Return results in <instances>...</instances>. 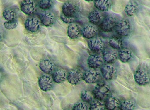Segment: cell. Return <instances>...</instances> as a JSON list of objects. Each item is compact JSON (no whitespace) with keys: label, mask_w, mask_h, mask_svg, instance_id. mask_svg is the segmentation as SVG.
<instances>
[{"label":"cell","mask_w":150,"mask_h":110,"mask_svg":"<svg viewBox=\"0 0 150 110\" xmlns=\"http://www.w3.org/2000/svg\"><path fill=\"white\" fill-rule=\"evenodd\" d=\"M66 78L67 74L64 70H58L53 74V80L57 83H61L63 82L66 80Z\"/></svg>","instance_id":"18"},{"label":"cell","mask_w":150,"mask_h":110,"mask_svg":"<svg viewBox=\"0 0 150 110\" xmlns=\"http://www.w3.org/2000/svg\"><path fill=\"white\" fill-rule=\"evenodd\" d=\"M53 2L51 0H41L39 3V7L42 10H47L52 7Z\"/></svg>","instance_id":"30"},{"label":"cell","mask_w":150,"mask_h":110,"mask_svg":"<svg viewBox=\"0 0 150 110\" xmlns=\"http://www.w3.org/2000/svg\"><path fill=\"white\" fill-rule=\"evenodd\" d=\"M93 95L88 90L83 91L81 93V99L85 103H89L93 99Z\"/></svg>","instance_id":"29"},{"label":"cell","mask_w":150,"mask_h":110,"mask_svg":"<svg viewBox=\"0 0 150 110\" xmlns=\"http://www.w3.org/2000/svg\"><path fill=\"white\" fill-rule=\"evenodd\" d=\"M99 73L95 71L89 70L86 71L83 76V80L87 83H96L99 78Z\"/></svg>","instance_id":"14"},{"label":"cell","mask_w":150,"mask_h":110,"mask_svg":"<svg viewBox=\"0 0 150 110\" xmlns=\"http://www.w3.org/2000/svg\"><path fill=\"white\" fill-rule=\"evenodd\" d=\"M120 108L122 110H134L135 108V104L130 100H125L120 104Z\"/></svg>","instance_id":"26"},{"label":"cell","mask_w":150,"mask_h":110,"mask_svg":"<svg viewBox=\"0 0 150 110\" xmlns=\"http://www.w3.org/2000/svg\"><path fill=\"white\" fill-rule=\"evenodd\" d=\"M39 84L40 88L44 91H48L52 89L53 82L49 77L42 75L39 78Z\"/></svg>","instance_id":"9"},{"label":"cell","mask_w":150,"mask_h":110,"mask_svg":"<svg viewBox=\"0 0 150 110\" xmlns=\"http://www.w3.org/2000/svg\"><path fill=\"white\" fill-rule=\"evenodd\" d=\"M94 6L99 11H108L110 6L109 0H95Z\"/></svg>","instance_id":"21"},{"label":"cell","mask_w":150,"mask_h":110,"mask_svg":"<svg viewBox=\"0 0 150 110\" xmlns=\"http://www.w3.org/2000/svg\"><path fill=\"white\" fill-rule=\"evenodd\" d=\"M60 19L62 20V21L66 24H70L72 23L75 21V18L74 16L73 17H69V16H65L63 14L61 15L60 16Z\"/></svg>","instance_id":"33"},{"label":"cell","mask_w":150,"mask_h":110,"mask_svg":"<svg viewBox=\"0 0 150 110\" xmlns=\"http://www.w3.org/2000/svg\"><path fill=\"white\" fill-rule=\"evenodd\" d=\"M97 30L96 28L92 25H88L84 27L82 30L83 36L87 39L93 38L96 35Z\"/></svg>","instance_id":"16"},{"label":"cell","mask_w":150,"mask_h":110,"mask_svg":"<svg viewBox=\"0 0 150 110\" xmlns=\"http://www.w3.org/2000/svg\"><path fill=\"white\" fill-rule=\"evenodd\" d=\"M40 20L42 23L46 27H50L53 25L55 21V17L51 13L45 12L40 15Z\"/></svg>","instance_id":"8"},{"label":"cell","mask_w":150,"mask_h":110,"mask_svg":"<svg viewBox=\"0 0 150 110\" xmlns=\"http://www.w3.org/2000/svg\"><path fill=\"white\" fill-rule=\"evenodd\" d=\"M138 6V5L135 2H130L127 4L125 7V12L127 15L132 16L136 14L137 12Z\"/></svg>","instance_id":"22"},{"label":"cell","mask_w":150,"mask_h":110,"mask_svg":"<svg viewBox=\"0 0 150 110\" xmlns=\"http://www.w3.org/2000/svg\"><path fill=\"white\" fill-rule=\"evenodd\" d=\"M76 7L72 2H65L62 7V14L69 17H73L76 13Z\"/></svg>","instance_id":"7"},{"label":"cell","mask_w":150,"mask_h":110,"mask_svg":"<svg viewBox=\"0 0 150 110\" xmlns=\"http://www.w3.org/2000/svg\"><path fill=\"white\" fill-rule=\"evenodd\" d=\"M103 18L101 14L97 11H94L90 13L88 15V20L90 22L93 24H98Z\"/></svg>","instance_id":"23"},{"label":"cell","mask_w":150,"mask_h":110,"mask_svg":"<svg viewBox=\"0 0 150 110\" xmlns=\"http://www.w3.org/2000/svg\"><path fill=\"white\" fill-rule=\"evenodd\" d=\"M39 67L44 73L49 74L53 71L54 65L51 61L48 60H45L41 61L40 63Z\"/></svg>","instance_id":"17"},{"label":"cell","mask_w":150,"mask_h":110,"mask_svg":"<svg viewBox=\"0 0 150 110\" xmlns=\"http://www.w3.org/2000/svg\"><path fill=\"white\" fill-rule=\"evenodd\" d=\"M116 20L113 16H110L105 18L100 25L101 30L105 32H110L115 28Z\"/></svg>","instance_id":"3"},{"label":"cell","mask_w":150,"mask_h":110,"mask_svg":"<svg viewBox=\"0 0 150 110\" xmlns=\"http://www.w3.org/2000/svg\"><path fill=\"white\" fill-rule=\"evenodd\" d=\"M89 109L88 105L83 102L77 103L75 104L73 108V110H87Z\"/></svg>","instance_id":"32"},{"label":"cell","mask_w":150,"mask_h":110,"mask_svg":"<svg viewBox=\"0 0 150 110\" xmlns=\"http://www.w3.org/2000/svg\"><path fill=\"white\" fill-rule=\"evenodd\" d=\"M21 9L25 14L31 15L35 11V4L32 0H25L22 3Z\"/></svg>","instance_id":"5"},{"label":"cell","mask_w":150,"mask_h":110,"mask_svg":"<svg viewBox=\"0 0 150 110\" xmlns=\"http://www.w3.org/2000/svg\"><path fill=\"white\" fill-rule=\"evenodd\" d=\"M115 28L117 33L122 37L128 36L131 32V26L129 20H121L117 23Z\"/></svg>","instance_id":"1"},{"label":"cell","mask_w":150,"mask_h":110,"mask_svg":"<svg viewBox=\"0 0 150 110\" xmlns=\"http://www.w3.org/2000/svg\"><path fill=\"white\" fill-rule=\"evenodd\" d=\"M3 16L7 21L14 20L16 17V13L11 9H7L3 12Z\"/></svg>","instance_id":"28"},{"label":"cell","mask_w":150,"mask_h":110,"mask_svg":"<svg viewBox=\"0 0 150 110\" xmlns=\"http://www.w3.org/2000/svg\"><path fill=\"white\" fill-rule=\"evenodd\" d=\"M120 100L116 97L111 96L105 100V107L108 110H117L120 107Z\"/></svg>","instance_id":"11"},{"label":"cell","mask_w":150,"mask_h":110,"mask_svg":"<svg viewBox=\"0 0 150 110\" xmlns=\"http://www.w3.org/2000/svg\"><path fill=\"white\" fill-rule=\"evenodd\" d=\"M108 43L110 46L115 49H120L122 47V41L120 38L117 37L110 38Z\"/></svg>","instance_id":"25"},{"label":"cell","mask_w":150,"mask_h":110,"mask_svg":"<svg viewBox=\"0 0 150 110\" xmlns=\"http://www.w3.org/2000/svg\"><path fill=\"white\" fill-rule=\"evenodd\" d=\"M101 70L104 78L107 80H111L115 72V68L113 66L108 64L102 66Z\"/></svg>","instance_id":"13"},{"label":"cell","mask_w":150,"mask_h":110,"mask_svg":"<svg viewBox=\"0 0 150 110\" xmlns=\"http://www.w3.org/2000/svg\"><path fill=\"white\" fill-rule=\"evenodd\" d=\"M25 28L28 31L30 32H36L40 29L39 21L36 18L28 19L25 21Z\"/></svg>","instance_id":"10"},{"label":"cell","mask_w":150,"mask_h":110,"mask_svg":"<svg viewBox=\"0 0 150 110\" xmlns=\"http://www.w3.org/2000/svg\"><path fill=\"white\" fill-rule=\"evenodd\" d=\"M18 23L16 20L10 21H6L4 23V26L6 29L11 30L16 28L18 25Z\"/></svg>","instance_id":"31"},{"label":"cell","mask_w":150,"mask_h":110,"mask_svg":"<svg viewBox=\"0 0 150 110\" xmlns=\"http://www.w3.org/2000/svg\"><path fill=\"white\" fill-rule=\"evenodd\" d=\"M103 57L105 62L108 63H112L117 58V54L113 51H105L103 53Z\"/></svg>","instance_id":"20"},{"label":"cell","mask_w":150,"mask_h":110,"mask_svg":"<svg viewBox=\"0 0 150 110\" xmlns=\"http://www.w3.org/2000/svg\"><path fill=\"white\" fill-rule=\"evenodd\" d=\"M110 92V88L106 84L98 85L93 90V96L96 99L102 100L107 97Z\"/></svg>","instance_id":"2"},{"label":"cell","mask_w":150,"mask_h":110,"mask_svg":"<svg viewBox=\"0 0 150 110\" xmlns=\"http://www.w3.org/2000/svg\"><path fill=\"white\" fill-rule=\"evenodd\" d=\"M105 108L104 103L98 99L92 103L90 107H89L90 110H104Z\"/></svg>","instance_id":"27"},{"label":"cell","mask_w":150,"mask_h":110,"mask_svg":"<svg viewBox=\"0 0 150 110\" xmlns=\"http://www.w3.org/2000/svg\"><path fill=\"white\" fill-rule=\"evenodd\" d=\"M90 47L91 50L95 52L101 51L103 47V42L99 38L92 39L90 42Z\"/></svg>","instance_id":"19"},{"label":"cell","mask_w":150,"mask_h":110,"mask_svg":"<svg viewBox=\"0 0 150 110\" xmlns=\"http://www.w3.org/2000/svg\"><path fill=\"white\" fill-rule=\"evenodd\" d=\"M67 34L68 36L71 39H76L81 35V30L76 24H71L68 27Z\"/></svg>","instance_id":"15"},{"label":"cell","mask_w":150,"mask_h":110,"mask_svg":"<svg viewBox=\"0 0 150 110\" xmlns=\"http://www.w3.org/2000/svg\"><path fill=\"white\" fill-rule=\"evenodd\" d=\"M82 78V73L77 69L73 70L70 71L67 76L68 82L73 85H76L80 83Z\"/></svg>","instance_id":"4"},{"label":"cell","mask_w":150,"mask_h":110,"mask_svg":"<svg viewBox=\"0 0 150 110\" xmlns=\"http://www.w3.org/2000/svg\"><path fill=\"white\" fill-rule=\"evenodd\" d=\"M88 64L91 68L97 69L103 64V60L98 55H91L88 58Z\"/></svg>","instance_id":"12"},{"label":"cell","mask_w":150,"mask_h":110,"mask_svg":"<svg viewBox=\"0 0 150 110\" xmlns=\"http://www.w3.org/2000/svg\"><path fill=\"white\" fill-rule=\"evenodd\" d=\"M135 81L138 85L141 86L146 85L149 82V78L147 73L142 70H138L134 75Z\"/></svg>","instance_id":"6"},{"label":"cell","mask_w":150,"mask_h":110,"mask_svg":"<svg viewBox=\"0 0 150 110\" xmlns=\"http://www.w3.org/2000/svg\"><path fill=\"white\" fill-rule=\"evenodd\" d=\"M119 57L122 62L125 63L130 61L132 57V54L129 50L123 49L119 52Z\"/></svg>","instance_id":"24"},{"label":"cell","mask_w":150,"mask_h":110,"mask_svg":"<svg viewBox=\"0 0 150 110\" xmlns=\"http://www.w3.org/2000/svg\"><path fill=\"white\" fill-rule=\"evenodd\" d=\"M85 1H88V2H89V1H93V0H85Z\"/></svg>","instance_id":"34"}]
</instances>
